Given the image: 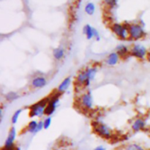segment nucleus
I'll use <instances>...</instances> for the list:
<instances>
[{"mask_svg":"<svg viewBox=\"0 0 150 150\" xmlns=\"http://www.w3.org/2000/svg\"><path fill=\"white\" fill-rule=\"evenodd\" d=\"M70 83H71V78L70 77L66 78V79H64V80H63V81L60 83L59 86L58 91L59 92H64V91H66L67 89H68Z\"/></svg>","mask_w":150,"mask_h":150,"instance_id":"obj_10","label":"nucleus"},{"mask_svg":"<svg viewBox=\"0 0 150 150\" xmlns=\"http://www.w3.org/2000/svg\"><path fill=\"white\" fill-rule=\"evenodd\" d=\"M42 128H44V122L42 121H40L38 122V129H37V132H39L42 130Z\"/></svg>","mask_w":150,"mask_h":150,"instance_id":"obj_23","label":"nucleus"},{"mask_svg":"<svg viewBox=\"0 0 150 150\" xmlns=\"http://www.w3.org/2000/svg\"><path fill=\"white\" fill-rule=\"evenodd\" d=\"M128 34L130 38L135 40H138L142 38L145 35L143 28L139 24L130 25L128 29Z\"/></svg>","mask_w":150,"mask_h":150,"instance_id":"obj_5","label":"nucleus"},{"mask_svg":"<svg viewBox=\"0 0 150 150\" xmlns=\"http://www.w3.org/2000/svg\"><path fill=\"white\" fill-rule=\"evenodd\" d=\"M83 33L86 35V38L89 40L92 39L94 37L93 34V28L91 27L89 24L86 25L83 28Z\"/></svg>","mask_w":150,"mask_h":150,"instance_id":"obj_14","label":"nucleus"},{"mask_svg":"<svg viewBox=\"0 0 150 150\" xmlns=\"http://www.w3.org/2000/svg\"><path fill=\"white\" fill-rule=\"evenodd\" d=\"M38 123L36 121L33 120L31 121L28 125V131L31 133H37V129H38Z\"/></svg>","mask_w":150,"mask_h":150,"instance_id":"obj_15","label":"nucleus"},{"mask_svg":"<svg viewBox=\"0 0 150 150\" xmlns=\"http://www.w3.org/2000/svg\"><path fill=\"white\" fill-rule=\"evenodd\" d=\"M50 101L49 98H45L44 99L41 100L39 102L37 103L34 104V105H31L29 107V116L30 117H41V116L45 114V108L48 104Z\"/></svg>","mask_w":150,"mask_h":150,"instance_id":"obj_1","label":"nucleus"},{"mask_svg":"<svg viewBox=\"0 0 150 150\" xmlns=\"http://www.w3.org/2000/svg\"><path fill=\"white\" fill-rule=\"evenodd\" d=\"M105 3L107 4L110 6V7H114V6L117 5V1H115V0H110V1H105Z\"/></svg>","mask_w":150,"mask_h":150,"instance_id":"obj_22","label":"nucleus"},{"mask_svg":"<svg viewBox=\"0 0 150 150\" xmlns=\"http://www.w3.org/2000/svg\"><path fill=\"white\" fill-rule=\"evenodd\" d=\"M93 34H94V37L96 38L97 40H100V35L99 32L97 31V29H95V28H93Z\"/></svg>","mask_w":150,"mask_h":150,"instance_id":"obj_24","label":"nucleus"},{"mask_svg":"<svg viewBox=\"0 0 150 150\" xmlns=\"http://www.w3.org/2000/svg\"><path fill=\"white\" fill-rule=\"evenodd\" d=\"M43 122H44V129L47 130V129L50 127V125H51V117H48L47 119H45V121H44Z\"/></svg>","mask_w":150,"mask_h":150,"instance_id":"obj_21","label":"nucleus"},{"mask_svg":"<svg viewBox=\"0 0 150 150\" xmlns=\"http://www.w3.org/2000/svg\"><path fill=\"white\" fill-rule=\"evenodd\" d=\"M46 79L44 77H41V76L35 78L32 82V86L35 88H42L43 86H45L46 85Z\"/></svg>","mask_w":150,"mask_h":150,"instance_id":"obj_9","label":"nucleus"},{"mask_svg":"<svg viewBox=\"0 0 150 150\" xmlns=\"http://www.w3.org/2000/svg\"><path fill=\"white\" fill-rule=\"evenodd\" d=\"M95 11V6L93 3L89 2L85 6V12L88 15H93Z\"/></svg>","mask_w":150,"mask_h":150,"instance_id":"obj_16","label":"nucleus"},{"mask_svg":"<svg viewBox=\"0 0 150 150\" xmlns=\"http://www.w3.org/2000/svg\"><path fill=\"white\" fill-rule=\"evenodd\" d=\"M53 54H54V57L56 59L60 60L63 57H64V51L62 48H55L53 51Z\"/></svg>","mask_w":150,"mask_h":150,"instance_id":"obj_13","label":"nucleus"},{"mask_svg":"<svg viewBox=\"0 0 150 150\" xmlns=\"http://www.w3.org/2000/svg\"><path fill=\"white\" fill-rule=\"evenodd\" d=\"M147 150H150V149H147Z\"/></svg>","mask_w":150,"mask_h":150,"instance_id":"obj_26","label":"nucleus"},{"mask_svg":"<svg viewBox=\"0 0 150 150\" xmlns=\"http://www.w3.org/2000/svg\"><path fill=\"white\" fill-rule=\"evenodd\" d=\"M5 97H6V99L9 101L15 100H16L18 98V96L17 94L14 92H9V93H7V95H6Z\"/></svg>","mask_w":150,"mask_h":150,"instance_id":"obj_19","label":"nucleus"},{"mask_svg":"<svg viewBox=\"0 0 150 150\" xmlns=\"http://www.w3.org/2000/svg\"><path fill=\"white\" fill-rule=\"evenodd\" d=\"M81 103L86 108H91L92 107V98L89 93L84 94L81 98Z\"/></svg>","mask_w":150,"mask_h":150,"instance_id":"obj_8","label":"nucleus"},{"mask_svg":"<svg viewBox=\"0 0 150 150\" xmlns=\"http://www.w3.org/2000/svg\"><path fill=\"white\" fill-rule=\"evenodd\" d=\"M117 54L120 56H125L127 54L128 52V49H127V47L124 45H120L119 46H117Z\"/></svg>","mask_w":150,"mask_h":150,"instance_id":"obj_17","label":"nucleus"},{"mask_svg":"<svg viewBox=\"0 0 150 150\" xmlns=\"http://www.w3.org/2000/svg\"><path fill=\"white\" fill-rule=\"evenodd\" d=\"M145 127V122L142 119H138L136 121L134 122V123L133 124L132 126V128L134 131H139V130H142V129L144 128Z\"/></svg>","mask_w":150,"mask_h":150,"instance_id":"obj_11","label":"nucleus"},{"mask_svg":"<svg viewBox=\"0 0 150 150\" xmlns=\"http://www.w3.org/2000/svg\"><path fill=\"white\" fill-rule=\"evenodd\" d=\"M94 150H106L105 147H103V146H97Z\"/></svg>","mask_w":150,"mask_h":150,"instance_id":"obj_25","label":"nucleus"},{"mask_svg":"<svg viewBox=\"0 0 150 150\" xmlns=\"http://www.w3.org/2000/svg\"><path fill=\"white\" fill-rule=\"evenodd\" d=\"M92 124H93L92 125H93L94 127V131L97 134L99 135L101 137L105 138V139H107L111 138V130L105 125L100 122H93Z\"/></svg>","mask_w":150,"mask_h":150,"instance_id":"obj_3","label":"nucleus"},{"mask_svg":"<svg viewBox=\"0 0 150 150\" xmlns=\"http://www.w3.org/2000/svg\"><path fill=\"white\" fill-rule=\"evenodd\" d=\"M21 113V110L19 109V110H17V111H16V112L14 113V114H13V117H12V122H13V124H16V122H18V117L19 116H20Z\"/></svg>","mask_w":150,"mask_h":150,"instance_id":"obj_20","label":"nucleus"},{"mask_svg":"<svg viewBox=\"0 0 150 150\" xmlns=\"http://www.w3.org/2000/svg\"><path fill=\"white\" fill-rule=\"evenodd\" d=\"M119 59V57L117 53H111L109 56H108V59L106 60V62L108 65H115L117 63Z\"/></svg>","mask_w":150,"mask_h":150,"instance_id":"obj_12","label":"nucleus"},{"mask_svg":"<svg viewBox=\"0 0 150 150\" xmlns=\"http://www.w3.org/2000/svg\"><path fill=\"white\" fill-rule=\"evenodd\" d=\"M60 95H61V92H59L58 91V92L50 99L49 103H48V105H47L46 108H45V114L50 116L51 115V114H54V111H55L56 110V108H57V103H58L59 101V98L60 97Z\"/></svg>","mask_w":150,"mask_h":150,"instance_id":"obj_6","label":"nucleus"},{"mask_svg":"<svg viewBox=\"0 0 150 150\" xmlns=\"http://www.w3.org/2000/svg\"><path fill=\"white\" fill-rule=\"evenodd\" d=\"M130 27V24H120V23H114L111 26V29L113 32L122 39L127 38L128 29Z\"/></svg>","mask_w":150,"mask_h":150,"instance_id":"obj_4","label":"nucleus"},{"mask_svg":"<svg viewBox=\"0 0 150 150\" xmlns=\"http://www.w3.org/2000/svg\"><path fill=\"white\" fill-rule=\"evenodd\" d=\"M126 150H144L142 146L136 144H132L126 146Z\"/></svg>","mask_w":150,"mask_h":150,"instance_id":"obj_18","label":"nucleus"},{"mask_svg":"<svg viewBox=\"0 0 150 150\" xmlns=\"http://www.w3.org/2000/svg\"><path fill=\"white\" fill-rule=\"evenodd\" d=\"M96 68L92 67V68H89L80 73L77 77L78 83H81V84H85L86 86L89 85L90 81L94 79L95 74H96Z\"/></svg>","mask_w":150,"mask_h":150,"instance_id":"obj_2","label":"nucleus"},{"mask_svg":"<svg viewBox=\"0 0 150 150\" xmlns=\"http://www.w3.org/2000/svg\"><path fill=\"white\" fill-rule=\"evenodd\" d=\"M146 48L144 46L142 45H136L133 47L131 50V54L134 57H137V58L144 59L145 57V56L146 55Z\"/></svg>","mask_w":150,"mask_h":150,"instance_id":"obj_7","label":"nucleus"}]
</instances>
